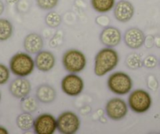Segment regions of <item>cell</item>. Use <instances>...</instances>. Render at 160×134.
Here are the masks:
<instances>
[{
  "mask_svg": "<svg viewBox=\"0 0 160 134\" xmlns=\"http://www.w3.org/2000/svg\"><path fill=\"white\" fill-rule=\"evenodd\" d=\"M35 118H33L31 113L23 112L18 116L16 119V123L18 127L23 132H27L33 129Z\"/></svg>",
  "mask_w": 160,
  "mask_h": 134,
  "instance_id": "cell-17",
  "label": "cell"
},
{
  "mask_svg": "<svg viewBox=\"0 0 160 134\" xmlns=\"http://www.w3.org/2000/svg\"><path fill=\"white\" fill-rule=\"evenodd\" d=\"M62 22V18L59 13L50 10L45 17V23L50 28H58Z\"/></svg>",
  "mask_w": 160,
  "mask_h": 134,
  "instance_id": "cell-22",
  "label": "cell"
},
{
  "mask_svg": "<svg viewBox=\"0 0 160 134\" xmlns=\"http://www.w3.org/2000/svg\"><path fill=\"white\" fill-rule=\"evenodd\" d=\"M9 68L14 76L26 78L33 73L35 68V60L27 52H18L10 58Z\"/></svg>",
  "mask_w": 160,
  "mask_h": 134,
  "instance_id": "cell-2",
  "label": "cell"
},
{
  "mask_svg": "<svg viewBox=\"0 0 160 134\" xmlns=\"http://www.w3.org/2000/svg\"><path fill=\"white\" fill-rule=\"evenodd\" d=\"M119 55L113 47L102 48L97 53L94 58L93 72L98 77H104L117 67Z\"/></svg>",
  "mask_w": 160,
  "mask_h": 134,
  "instance_id": "cell-1",
  "label": "cell"
},
{
  "mask_svg": "<svg viewBox=\"0 0 160 134\" xmlns=\"http://www.w3.org/2000/svg\"><path fill=\"white\" fill-rule=\"evenodd\" d=\"M155 46L157 48H160V36H155Z\"/></svg>",
  "mask_w": 160,
  "mask_h": 134,
  "instance_id": "cell-29",
  "label": "cell"
},
{
  "mask_svg": "<svg viewBox=\"0 0 160 134\" xmlns=\"http://www.w3.org/2000/svg\"><path fill=\"white\" fill-rule=\"evenodd\" d=\"M135 8L132 3L127 0H120L113 8V14L115 19L121 23L128 22L133 18Z\"/></svg>",
  "mask_w": 160,
  "mask_h": 134,
  "instance_id": "cell-10",
  "label": "cell"
},
{
  "mask_svg": "<svg viewBox=\"0 0 160 134\" xmlns=\"http://www.w3.org/2000/svg\"><path fill=\"white\" fill-rule=\"evenodd\" d=\"M60 0H35L37 6L42 10H52L58 7Z\"/></svg>",
  "mask_w": 160,
  "mask_h": 134,
  "instance_id": "cell-23",
  "label": "cell"
},
{
  "mask_svg": "<svg viewBox=\"0 0 160 134\" xmlns=\"http://www.w3.org/2000/svg\"><path fill=\"white\" fill-rule=\"evenodd\" d=\"M32 91V84L26 78L18 77L10 82L9 92L16 99H23L28 96Z\"/></svg>",
  "mask_w": 160,
  "mask_h": 134,
  "instance_id": "cell-11",
  "label": "cell"
},
{
  "mask_svg": "<svg viewBox=\"0 0 160 134\" xmlns=\"http://www.w3.org/2000/svg\"><path fill=\"white\" fill-rule=\"evenodd\" d=\"M115 0H90V4L93 10L99 13H106L113 10Z\"/></svg>",
  "mask_w": 160,
  "mask_h": 134,
  "instance_id": "cell-18",
  "label": "cell"
},
{
  "mask_svg": "<svg viewBox=\"0 0 160 134\" xmlns=\"http://www.w3.org/2000/svg\"><path fill=\"white\" fill-rule=\"evenodd\" d=\"M61 90L69 96H78L84 89V81L77 73H70L66 75L61 83Z\"/></svg>",
  "mask_w": 160,
  "mask_h": 134,
  "instance_id": "cell-8",
  "label": "cell"
},
{
  "mask_svg": "<svg viewBox=\"0 0 160 134\" xmlns=\"http://www.w3.org/2000/svg\"><path fill=\"white\" fill-rule=\"evenodd\" d=\"M33 129L36 134H53L58 129L57 118L51 114H41L35 118Z\"/></svg>",
  "mask_w": 160,
  "mask_h": 134,
  "instance_id": "cell-9",
  "label": "cell"
},
{
  "mask_svg": "<svg viewBox=\"0 0 160 134\" xmlns=\"http://www.w3.org/2000/svg\"><path fill=\"white\" fill-rule=\"evenodd\" d=\"M0 100H1V92H0Z\"/></svg>",
  "mask_w": 160,
  "mask_h": 134,
  "instance_id": "cell-33",
  "label": "cell"
},
{
  "mask_svg": "<svg viewBox=\"0 0 160 134\" xmlns=\"http://www.w3.org/2000/svg\"><path fill=\"white\" fill-rule=\"evenodd\" d=\"M146 84L147 87L151 91H156L158 88V81L157 78L154 75L149 74L146 79Z\"/></svg>",
  "mask_w": 160,
  "mask_h": 134,
  "instance_id": "cell-26",
  "label": "cell"
},
{
  "mask_svg": "<svg viewBox=\"0 0 160 134\" xmlns=\"http://www.w3.org/2000/svg\"><path fill=\"white\" fill-rule=\"evenodd\" d=\"M10 70L6 65L0 63V85L6 84L10 78Z\"/></svg>",
  "mask_w": 160,
  "mask_h": 134,
  "instance_id": "cell-24",
  "label": "cell"
},
{
  "mask_svg": "<svg viewBox=\"0 0 160 134\" xmlns=\"http://www.w3.org/2000/svg\"><path fill=\"white\" fill-rule=\"evenodd\" d=\"M35 96L42 104H51L56 99L57 92L53 86L47 84H40L36 89Z\"/></svg>",
  "mask_w": 160,
  "mask_h": 134,
  "instance_id": "cell-16",
  "label": "cell"
},
{
  "mask_svg": "<svg viewBox=\"0 0 160 134\" xmlns=\"http://www.w3.org/2000/svg\"><path fill=\"white\" fill-rule=\"evenodd\" d=\"M4 10H5V5H4V3L2 2V0H0V16L3 13Z\"/></svg>",
  "mask_w": 160,
  "mask_h": 134,
  "instance_id": "cell-30",
  "label": "cell"
},
{
  "mask_svg": "<svg viewBox=\"0 0 160 134\" xmlns=\"http://www.w3.org/2000/svg\"><path fill=\"white\" fill-rule=\"evenodd\" d=\"M111 22V19L108 15H105L104 13H101V15L97 17L96 18V23L98 25L101 26V27H107L109 25Z\"/></svg>",
  "mask_w": 160,
  "mask_h": 134,
  "instance_id": "cell-27",
  "label": "cell"
},
{
  "mask_svg": "<svg viewBox=\"0 0 160 134\" xmlns=\"http://www.w3.org/2000/svg\"><path fill=\"white\" fill-rule=\"evenodd\" d=\"M9 132L5 127L0 126V134H8Z\"/></svg>",
  "mask_w": 160,
  "mask_h": 134,
  "instance_id": "cell-32",
  "label": "cell"
},
{
  "mask_svg": "<svg viewBox=\"0 0 160 134\" xmlns=\"http://www.w3.org/2000/svg\"><path fill=\"white\" fill-rule=\"evenodd\" d=\"M13 33V24L6 18H0V42L8 40Z\"/></svg>",
  "mask_w": 160,
  "mask_h": 134,
  "instance_id": "cell-19",
  "label": "cell"
},
{
  "mask_svg": "<svg viewBox=\"0 0 160 134\" xmlns=\"http://www.w3.org/2000/svg\"><path fill=\"white\" fill-rule=\"evenodd\" d=\"M44 46V41L42 36L38 33L32 32L27 35L23 41V47L27 53L30 55H36L42 51Z\"/></svg>",
  "mask_w": 160,
  "mask_h": 134,
  "instance_id": "cell-15",
  "label": "cell"
},
{
  "mask_svg": "<svg viewBox=\"0 0 160 134\" xmlns=\"http://www.w3.org/2000/svg\"><path fill=\"white\" fill-rule=\"evenodd\" d=\"M145 35L141 29L133 27L127 29L124 33L123 40L126 45L130 49L138 50L141 48L144 43Z\"/></svg>",
  "mask_w": 160,
  "mask_h": 134,
  "instance_id": "cell-14",
  "label": "cell"
},
{
  "mask_svg": "<svg viewBox=\"0 0 160 134\" xmlns=\"http://www.w3.org/2000/svg\"><path fill=\"white\" fill-rule=\"evenodd\" d=\"M38 100L32 96H26L21 99V109L23 112L33 113L38 107Z\"/></svg>",
  "mask_w": 160,
  "mask_h": 134,
  "instance_id": "cell-21",
  "label": "cell"
},
{
  "mask_svg": "<svg viewBox=\"0 0 160 134\" xmlns=\"http://www.w3.org/2000/svg\"><path fill=\"white\" fill-rule=\"evenodd\" d=\"M107 85L109 90L115 95H127L133 88V80L125 72H115L108 78Z\"/></svg>",
  "mask_w": 160,
  "mask_h": 134,
  "instance_id": "cell-4",
  "label": "cell"
},
{
  "mask_svg": "<svg viewBox=\"0 0 160 134\" xmlns=\"http://www.w3.org/2000/svg\"><path fill=\"white\" fill-rule=\"evenodd\" d=\"M127 104L134 113L144 114L150 110L152 98L150 93L144 89H136L129 95Z\"/></svg>",
  "mask_w": 160,
  "mask_h": 134,
  "instance_id": "cell-5",
  "label": "cell"
},
{
  "mask_svg": "<svg viewBox=\"0 0 160 134\" xmlns=\"http://www.w3.org/2000/svg\"><path fill=\"white\" fill-rule=\"evenodd\" d=\"M144 45L147 48L150 49L155 46V36H145V39H144Z\"/></svg>",
  "mask_w": 160,
  "mask_h": 134,
  "instance_id": "cell-28",
  "label": "cell"
},
{
  "mask_svg": "<svg viewBox=\"0 0 160 134\" xmlns=\"http://www.w3.org/2000/svg\"><path fill=\"white\" fill-rule=\"evenodd\" d=\"M20 2V0H6V3L9 5H16Z\"/></svg>",
  "mask_w": 160,
  "mask_h": 134,
  "instance_id": "cell-31",
  "label": "cell"
},
{
  "mask_svg": "<svg viewBox=\"0 0 160 134\" xmlns=\"http://www.w3.org/2000/svg\"><path fill=\"white\" fill-rule=\"evenodd\" d=\"M35 68L41 72L50 71L56 65V57L50 51L42 50L36 54L35 58Z\"/></svg>",
  "mask_w": 160,
  "mask_h": 134,
  "instance_id": "cell-13",
  "label": "cell"
},
{
  "mask_svg": "<svg viewBox=\"0 0 160 134\" xmlns=\"http://www.w3.org/2000/svg\"><path fill=\"white\" fill-rule=\"evenodd\" d=\"M128 104L125 100L118 97L112 98L105 105V113L110 119L120 121L123 119L128 113Z\"/></svg>",
  "mask_w": 160,
  "mask_h": 134,
  "instance_id": "cell-7",
  "label": "cell"
},
{
  "mask_svg": "<svg viewBox=\"0 0 160 134\" xmlns=\"http://www.w3.org/2000/svg\"><path fill=\"white\" fill-rule=\"evenodd\" d=\"M58 130L63 134L76 133L81 126V121L78 115L74 112L64 111L57 118Z\"/></svg>",
  "mask_w": 160,
  "mask_h": 134,
  "instance_id": "cell-6",
  "label": "cell"
},
{
  "mask_svg": "<svg viewBox=\"0 0 160 134\" xmlns=\"http://www.w3.org/2000/svg\"><path fill=\"white\" fill-rule=\"evenodd\" d=\"M100 41L107 47H115L122 41L121 31L114 26H107L104 28L100 34Z\"/></svg>",
  "mask_w": 160,
  "mask_h": 134,
  "instance_id": "cell-12",
  "label": "cell"
},
{
  "mask_svg": "<svg viewBox=\"0 0 160 134\" xmlns=\"http://www.w3.org/2000/svg\"><path fill=\"white\" fill-rule=\"evenodd\" d=\"M125 63L127 67H128L130 70H136L143 66V59L139 54L136 52H132V53L128 54L126 57Z\"/></svg>",
  "mask_w": 160,
  "mask_h": 134,
  "instance_id": "cell-20",
  "label": "cell"
},
{
  "mask_svg": "<svg viewBox=\"0 0 160 134\" xmlns=\"http://www.w3.org/2000/svg\"><path fill=\"white\" fill-rule=\"evenodd\" d=\"M62 64L64 70L70 73H78L87 67L86 55L78 49L72 48L66 51L62 57Z\"/></svg>",
  "mask_w": 160,
  "mask_h": 134,
  "instance_id": "cell-3",
  "label": "cell"
},
{
  "mask_svg": "<svg viewBox=\"0 0 160 134\" xmlns=\"http://www.w3.org/2000/svg\"><path fill=\"white\" fill-rule=\"evenodd\" d=\"M158 65V58L154 55H148L143 59V66L147 69H154Z\"/></svg>",
  "mask_w": 160,
  "mask_h": 134,
  "instance_id": "cell-25",
  "label": "cell"
},
{
  "mask_svg": "<svg viewBox=\"0 0 160 134\" xmlns=\"http://www.w3.org/2000/svg\"><path fill=\"white\" fill-rule=\"evenodd\" d=\"M159 64H160V62H159Z\"/></svg>",
  "mask_w": 160,
  "mask_h": 134,
  "instance_id": "cell-34",
  "label": "cell"
}]
</instances>
